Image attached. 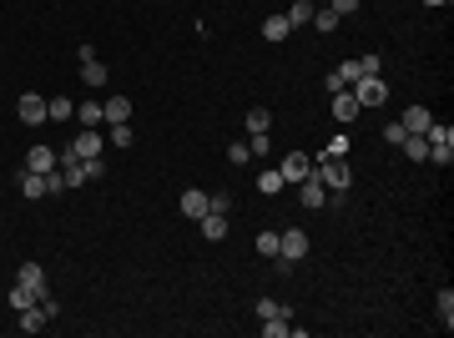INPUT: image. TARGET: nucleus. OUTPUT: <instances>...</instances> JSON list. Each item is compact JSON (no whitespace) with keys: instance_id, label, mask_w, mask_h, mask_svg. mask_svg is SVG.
Segmentation results:
<instances>
[{"instance_id":"c9c22d12","label":"nucleus","mask_w":454,"mask_h":338,"mask_svg":"<svg viewBox=\"0 0 454 338\" xmlns=\"http://www.w3.org/2000/svg\"><path fill=\"white\" fill-rule=\"evenodd\" d=\"M379 66H384V61H379L374 51H369V56H359V71H364V76H379Z\"/></svg>"},{"instance_id":"2eb2a0df","label":"nucleus","mask_w":454,"mask_h":338,"mask_svg":"<svg viewBox=\"0 0 454 338\" xmlns=\"http://www.w3.org/2000/svg\"><path fill=\"white\" fill-rule=\"evenodd\" d=\"M288 36H293L288 16H268V21H263V41H288Z\"/></svg>"},{"instance_id":"f257e3e1","label":"nucleus","mask_w":454,"mask_h":338,"mask_svg":"<svg viewBox=\"0 0 454 338\" xmlns=\"http://www.w3.org/2000/svg\"><path fill=\"white\" fill-rule=\"evenodd\" d=\"M424 142H429V162H439V167L454 162V127H449V122H434V127L424 132Z\"/></svg>"},{"instance_id":"aec40b11","label":"nucleus","mask_w":454,"mask_h":338,"mask_svg":"<svg viewBox=\"0 0 454 338\" xmlns=\"http://www.w3.org/2000/svg\"><path fill=\"white\" fill-rule=\"evenodd\" d=\"M399 147H404V157H409V162H429V142H424V137H414V132H409Z\"/></svg>"},{"instance_id":"b1692460","label":"nucleus","mask_w":454,"mask_h":338,"mask_svg":"<svg viewBox=\"0 0 454 338\" xmlns=\"http://www.w3.org/2000/svg\"><path fill=\"white\" fill-rule=\"evenodd\" d=\"M46 111H51L56 122H66V117H76V106H71V96H51V101H46Z\"/></svg>"},{"instance_id":"6ab92c4d","label":"nucleus","mask_w":454,"mask_h":338,"mask_svg":"<svg viewBox=\"0 0 454 338\" xmlns=\"http://www.w3.org/2000/svg\"><path fill=\"white\" fill-rule=\"evenodd\" d=\"M338 21H344V16H338V11H333V6H318V11H313V21H308V26H318V31H323V36H328V31H338Z\"/></svg>"},{"instance_id":"dca6fc26","label":"nucleus","mask_w":454,"mask_h":338,"mask_svg":"<svg viewBox=\"0 0 454 338\" xmlns=\"http://www.w3.org/2000/svg\"><path fill=\"white\" fill-rule=\"evenodd\" d=\"M101 111H106V122H127V117H132V101H127V96H106Z\"/></svg>"},{"instance_id":"f3484780","label":"nucleus","mask_w":454,"mask_h":338,"mask_svg":"<svg viewBox=\"0 0 454 338\" xmlns=\"http://www.w3.org/2000/svg\"><path fill=\"white\" fill-rule=\"evenodd\" d=\"M51 318H46V308L36 303V308H21V333H41Z\"/></svg>"},{"instance_id":"412c9836","label":"nucleus","mask_w":454,"mask_h":338,"mask_svg":"<svg viewBox=\"0 0 454 338\" xmlns=\"http://www.w3.org/2000/svg\"><path fill=\"white\" fill-rule=\"evenodd\" d=\"M21 192H26L31 202H41V197H46V172H26V177H21Z\"/></svg>"},{"instance_id":"6e6552de","label":"nucleus","mask_w":454,"mask_h":338,"mask_svg":"<svg viewBox=\"0 0 454 338\" xmlns=\"http://www.w3.org/2000/svg\"><path fill=\"white\" fill-rule=\"evenodd\" d=\"M16 283H26V288H36L41 298L51 293V283H46V273H41V263H21V273H16Z\"/></svg>"},{"instance_id":"393cba45","label":"nucleus","mask_w":454,"mask_h":338,"mask_svg":"<svg viewBox=\"0 0 454 338\" xmlns=\"http://www.w3.org/2000/svg\"><path fill=\"white\" fill-rule=\"evenodd\" d=\"M278 313H283V318H293V313H288V303H278V298H258V318H278Z\"/></svg>"},{"instance_id":"58836bf2","label":"nucleus","mask_w":454,"mask_h":338,"mask_svg":"<svg viewBox=\"0 0 454 338\" xmlns=\"http://www.w3.org/2000/svg\"><path fill=\"white\" fill-rule=\"evenodd\" d=\"M328 6H333V11H338V16H354V11H359V6H364V0H328Z\"/></svg>"},{"instance_id":"c85d7f7f","label":"nucleus","mask_w":454,"mask_h":338,"mask_svg":"<svg viewBox=\"0 0 454 338\" xmlns=\"http://www.w3.org/2000/svg\"><path fill=\"white\" fill-rule=\"evenodd\" d=\"M268 127H273L268 106H253V111H248V132H268Z\"/></svg>"},{"instance_id":"1a4fd4ad","label":"nucleus","mask_w":454,"mask_h":338,"mask_svg":"<svg viewBox=\"0 0 454 338\" xmlns=\"http://www.w3.org/2000/svg\"><path fill=\"white\" fill-rule=\"evenodd\" d=\"M399 122H404V132H414V137H424V132L434 127V117H429V111H424V106H409V111H404V117H399Z\"/></svg>"},{"instance_id":"4c0bfd02","label":"nucleus","mask_w":454,"mask_h":338,"mask_svg":"<svg viewBox=\"0 0 454 338\" xmlns=\"http://www.w3.org/2000/svg\"><path fill=\"white\" fill-rule=\"evenodd\" d=\"M81 162H86V182H91V177H101V172H106V162H101V157H81Z\"/></svg>"},{"instance_id":"9d476101","label":"nucleus","mask_w":454,"mask_h":338,"mask_svg":"<svg viewBox=\"0 0 454 338\" xmlns=\"http://www.w3.org/2000/svg\"><path fill=\"white\" fill-rule=\"evenodd\" d=\"M202 222V238L207 243H222L227 238V212H207V217H197Z\"/></svg>"},{"instance_id":"4468645a","label":"nucleus","mask_w":454,"mask_h":338,"mask_svg":"<svg viewBox=\"0 0 454 338\" xmlns=\"http://www.w3.org/2000/svg\"><path fill=\"white\" fill-rule=\"evenodd\" d=\"M182 212L197 222V217H207V197H202V187H187L182 192Z\"/></svg>"},{"instance_id":"2f4dec72","label":"nucleus","mask_w":454,"mask_h":338,"mask_svg":"<svg viewBox=\"0 0 454 338\" xmlns=\"http://www.w3.org/2000/svg\"><path fill=\"white\" fill-rule=\"evenodd\" d=\"M263 333L268 338H283V333H288V318H283V313L278 318H263Z\"/></svg>"},{"instance_id":"4be33fe9","label":"nucleus","mask_w":454,"mask_h":338,"mask_svg":"<svg viewBox=\"0 0 454 338\" xmlns=\"http://www.w3.org/2000/svg\"><path fill=\"white\" fill-rule=\"evenodd\" d=\"M36 303H41V293H36V288H26V283H16V288H11V308H16V313H21V308H36Z\"/></svg>"},{"instance_id":"f704fd0d","label":"nucleus","mask_w":454,"mask_h":338,"mask_svg":"<svg viewBox=\"0 0 454 338\" xmlns=\"http://www.w3.org/2000/svg\"><path fill=\"white\" fill-rule=\"evenodd\" d=\"M404 137H409V132H404V122H389V127H384V142H394V147H399Z\"/></svg>"},{"instance_id":"72a5a7b5","label":"nucleus","mask_w":454,"mask_h":338,"mask_svg":"<svg viewBox=\"0 0 454 338\" xmlns=\"http://www.w3.org/2000/svg\"><path fill=\"white\" fill-rule=\"evenodd\" d=\"M258 253L263 258H278V233H258Z\"/></svg>"},{"instance_id":"9b49d317","label":"nucleus","mask_w":454,"mask_h":338,"mask_svg":"<svg viewBox=\"0 0 454 338\" xmlns=\"http://www.w3.org/2000/svg\"><path fill=\"white\" fill-rule=\"evenodd\" d=\"M359 111H364V106L354 101V91H333V117H338V122H354Z\"/></svg>"},{"instance_id":"a211bd4d","label":"nucleus","mask_w":454,"mask_h":338,"mask_svg":"<svg viewBox=\"0 0 454 338\" xmlns=\"http://www.w3.org/2000/svg\"><path fill=\"white\" fill-rule=\"evenodd\" d=\"M283 187H288V182H283V172H278V167H268V172H258V192H268V197H278Z\"/></svg>"},{"instance_id":"ea45409f","label":"nucleus","mask_w":454,"mask_h":338,"mask_svg":"<svg viewBox=\"0 0 454 338\" xmlns=\"http://www.w3.org/2000/svg\"><path fill=\"white\" fill-rule=\"evenodd\" d=\"M424 6H434V11H439V6H449V0H424Z\"/></svg>"},{"instance_id":"e433bc0d","label":"nucleus","mask_w":454,"mask_h":338,"mask_svg":"<svg viewBox=\"0 0 454 338\" xmlns=\"http://www.w3.org/2000/svg\"><path fill=\"white\" fill-rule=\"evenodd\" d=\"M227 162H238V167H243V162H253V152H248L243 142H233V147H227Z\"/></svg>"},{"instance_id":"a878e982","label":"nucleus","mask_w":454,"mask_h":338,"mask_svg":"<svg viewBox=\"0 0 454 338\" xmlns=\"http://www.w3.org/2000/svg\"><path fill=\"white\" fill-rule=\"evenodd\" d=\"M81 81H86V86H106V66H101V61H86V66H81Z\"/></svg>"},{"instance_id":"7ed1b4c3","label":"nucleus","mask_w":454,"mask_h":338,"mask_svg":"<svg viewBox=\"0 0 454 338\" xmlns=\"http://www.w3.org/2000/svg\"><path fill=\"white\" fill-rule=\"evenodd\" d=\"M354 101H359V106H384V101H389V86H384L379 76H359V81H354Z\"/></svg>"},{"instance_id":"39448f33","label":"nucleus","mask_w":454,"mask_h":338,"mask_svg":"<svg viewBox=\"0 0 454 338\" xmlns=\"http://www.w3.org/2000/svg\"><path fill=\"white\" fill-rule=\"evenodd\" d=\"M16 117H21V122H26V127H41V122H46V117H51V111H46V101H41V96H36V91H26V96H21V101H16Z\"/></svg>"},{"instance_id":"5701e85b","label":"nucleus","mask_w":454,"mask_h":338,"mask_svg":"<svg viewBox=\"0 0 454 338\" xmlns=\"http://www.w3.org/2000/svg\"><path fill=\"white\" fill-rule=\"evenodd\" d=\"M313 11H318L313 0H293V11H288V26H293V31H298V26H308V21H313Z\"/></svg>"},{"instance_id":"423d86ee","label":"nucleus","mask_w":454,"mask_h":338,"mask_svg":"<svg viewBox=\"0 0 454 338\" xmlns=\"http://www.w3.org/2000/svg\"><path fill=\"white\" fill-rule=\"evenodd\" d=\"M278 172H283V182H303V177L313 172V157H303V152H288Z\"/></svg>"},{"instance_id":"c756f323","label":"nucleus","mask_w":454,"mask_h":338,"mask_svg":"<svg viewBox=\"0 0 454 338\" xmlns=\"http://www.w3.org/2000/svg\"><path fill=\"white\" fill-rule=\"evenodd\" d=\"M96 122H106V111H101V101H86L81 106V127H96Z\"/></svg>"},{"instance_id":"f8f14e48","label":"nucleus","mask_w":454,"mask_h":338,"mask_svg":"<svg viewBox=\"0 0 454 338\" xmlns=\"http://www.w3.org/2000/svg\"><path fill=\"white\" fill-rule=\"evenodd\" d=\"M51 167H56V152L51 147H31L26 152V172H51Z\"/></svg>"},{"instance_id":"473e14b6","label":"nucleus","mask_w":454,"mask_h":338,"mask_svg":"<svg viewBox=\"0 0 454 338\" xmlns=\"http://www.w3.org/2000/svg\"><path fill=\"white\" fill-rule=\"evenodd\" d=\"M248 152H253V157H268V152H273V142H268V132H253V142H248Z\"/></svg>"},{"instance_id":"0eeeda50","label":"nucleus","mask_w":454,"mask_h":338,"mask_svg":"<svg viewBox=\"0 0 454 338\" xmlns=\"http://www.w3.org/2000/svg\"><path fill=\"white\" fill-rule=\"evenodd\" d=\"M101 147H106V142H101V132H96V127H81V137L71 142V152H76V157H101Z\"/></svg>"},{"instance_id":"bb28decb","label":"nucleus","mask_w":454,"mask_h":338,"mask_svg":"<svg viewBox=\"0 0 454 338\" xmlns=\"http://www.w3.org/2000/svg\"><path fill=\"white\" fill-rule=\"evenodd\" d=\"M439 323H444V328H454V288H444V293H439Z\"/></svg>"},{"instance_id":"7c9ffc66","label":"nucleus","mask_w":454,"mask_h":338,"mask_svg":"<svg viewBox=\"0 0 454 338\" xmlns=\"http://www.w3.org/2000/svg\"><path fill=\"white\" fill-rule=\"evenodd\" d=\"M56 192H66V177H61V167H51V172H46V197H56Z\"/></svg>"},{"instance_id":"20e7f679","label":"nucleus","mask_w":454,"mask_h":338,"mask_svg":"<svg viewBox=\"0 0 454 338\" xmlns=\"http://www.w3.org/2000/svg\"><path fill=\"white\" fill-rule=\"evenodd\" d=\"M278 258H288V263L308 258V233H303V228H288V233H278Z\"/></svg>"},{"instance_id":"ddd939ff","label":"nucleus","mask_w":454,"mask_h":338,"mask_svg":"<svg viewBox=\"0 0 454 338\" xmlns=\"http://www.w3.org/2000/svg\"><path fill=\"white\" fill-rule=\"evenodd\" d=\"M298 202H303V207H323V182H318L313 172L303 177V187H298Z\"/></svg>"},{"instance_id":"f03ea898","label":"nucleus","mask_w":454,"mask_h":338,"mask_svg":"<svg viewBox=\"0 0 454 338\" xmlns=\"http://www.w3.org/2000/svg\"><path fill=\"white\" fill-rule=\"evenodd\" d=\"M313 177H318L323 187H333V192H344V187L354 182L349 162H338V157H318V162H313Z\"/></svg>"},{"instance_id":"cd10ccee","label":"nucleus","mask_w":454,"mask_h":338,"mask_svg":"<svg viewBox=\"0 0 454 338\" xmlns=\"http://www.w3.org/2000/svg\"><path fill=\"white\" fill-rule=\"evenodd\" d=\"M111 147H117V152L132 147V127H127V122H111Z\"/></svg>"}]
</instances>
